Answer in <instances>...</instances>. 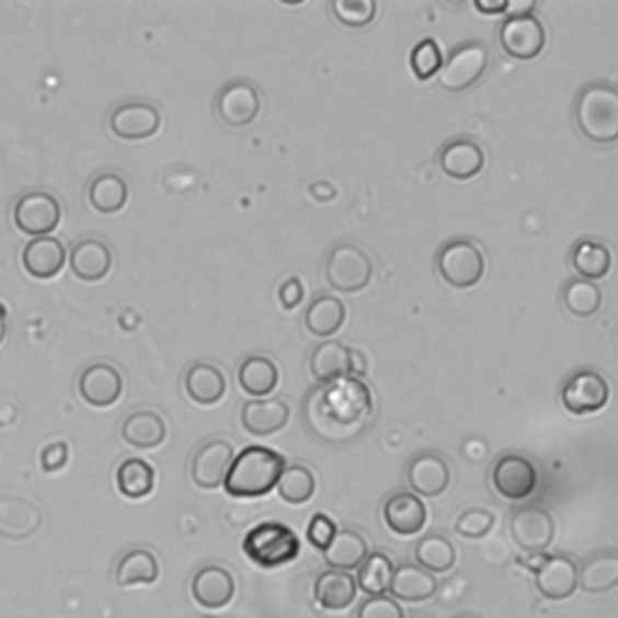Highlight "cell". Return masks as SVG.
Segmentation results:
<instances>
[{"label": "cell", "mask_w": 618, "mask_h": 618, "mask_svg": "<svg viewBox=\"0 0 618 618\" xmlns=\"http://www.w3.org/2000/svg\"><path fill=\"white\" fill-rule=\"evenodd\" d=\"M602 290L597 283L573 278L563 285L561 290V302L568 309V314L587 319L592 314H597L602 309Z\"/></svg>", "instance_id": "cell-41"}, {"label": "cell", "mask_w": 618, "mask_h": 618, "mask_svg": "<svg viewBox=\"0 0 618 618\" xmlns=\"http://www.w3.org/2000/svg\"><path fill=\"white\" fill-rule=\"evenodd\" d=\"M5 334H8V317H5V309L0 307V343H3Z\"/></svg>", "instance_id": "cell-53"}, {"label": "cell", "mask_w": 618, "mask_h": 618, "mask_svg": "<svg viewBox=\"0 0 618 618\" xmlns=\"http://www.w3.org/2000/svg\"><path fill=\"white\" fill-rule=\"evenodd\" d=\"M510 534L522 551L541 553L553 543L556 522L541 505H522L510 517Z\"/></svg>", "instance_id": "cell-9"}, {"label": "cell", "mask_w": 618, "mask_h": 618, "mask_svg": "<svg viewBox=\"0 0 618 618\" xmlns=\"http://www.w3.org/2000/svg\"><path fill=\"white\" fill-rule=\"evenodd\" d=\"M351 370V348L339 341H324L309 355V375L319 387L334 385L348 377Z\"/></svg>", "instance_id": "cell-28"}, {"label": "cell", "mask_w": 618, "mask_h": 618, "mask_svg": "<svg viewBox=\"0 0 618 618\" xmlns=\"http://www.w3.org/2000/svg\"><path fill=\"white\" fill-rule=\"evenodd\" d=\"M537 10V3L534 0H522V3H507L505 18H529Z\"/></svg>", "instance_id": "cell-50"}, {"label": "cell", "mask_w": 618, "mask_h": 618, "mask_svg": "<svg viewBox=\"0 0 618 618\" xmlns=\"http://www.w3.org/2000/svg\"><path fill=\"white\" fill-rule=\"evenodd\" d=\"M242 551L254 565L271 570L288 565L300 556V539L283 522L266 519L244 534Z\"/></svg>", "instance_id": "cell-4"}, {"label": "cell", "mask_w": 618, "mask_h": 618, "mask_svg": "<svg viewBox=\"0 0 618 618\" xmlns=\"http://www.w3.org/2000/svg\"><path fill=\"white\" fill-rule=\"evenodd\" d=\"M618 585V553L599 551L577 565V587L590 594L611 592Z\"/></svg>", "instance_id": "cell-32"}, {"label": "cell", "mask_w": 618, "mask_h": 618, "mask_svg": "<svg viewBox=\"0 0 618 618\" xmlns=\"http://www.w3.org/2000/svg\"><path fill=\"white\" fill-rule=\"evenodd\" d=\"M485 164V152L477 140L469 138H457L449 140L447 146L439 148L437 152V168L449 180L467 182L473 180Z\"/></svg>", "instance_id": "cell-20"}, {"label": "cell", "mask_w": 618, "mask_h": 618, "mask_svg": "<svg viewBox=\"0 0 618 618\" xmlns=\"http://www.w3.org/2000/svg\"><path fill=\"white\" fill-rule=\"evenodd\" d=\"M184 389L186 397L198 403V407H216V403L222 401L225 391H228V379H225L218 365L201 360L186 370Z\"/></svg>", "instance_id": "cell-26"}, {"label": "cell", "mask_w": 618, "mask_h": 618, "mask_svg": "<svg viewBox=\"0 0 618 618\" xmlns=\"http://www.w3.org/2000/svg\"><path fill=\"white\" fill-rule=\"evenodd\" d=\"M68 252L61 240L56 237H34L27 247L22 249V266L30 273V276L39 281H49L66 266Z\"/></svg>", "instance_id": "cell-24"}, {"label": "cell", "mask_w": 618, "mask_h": 618, "mask_svg": "<svg viewBox=\"0 0 618 618\" xmlns=\"http://www.w3.org/2000/svg\"><path fill=\"white\" fill-rule=\"evenodd\" d=\"M78 391L94 409H110L124 394V375L112 363H92L80 373Z\"/></svg>", "instance_id": "cell-13"}, {"label": "cell", "mask_w": 618, "mask_h": 618, "mask_svg": "<svg viewBox=\"0 0 618 618\" xmlns=\"http://www.w3.org/2000/svg\"><path fill=\"white\" fill-rule=\"evenodd\" d=\"M501 46L510 58L517 61H531L537 58L546 46V27L543 22L534 15L529 18H505L501 25Z\"/></svg>", "instance_id": "cell-15"}, {"label": "cell", "mask_w": 618, "mask_h": 618, "mask_svg": "<svg viewBox=\"0 0 618 618\" xmlns=\"http://www.w3.org/2000/svg\"><path fill=\"white\" fill-rule=\"evenodd\" d=\"M445 64V56L443 49H439V44L435 39H423L413 46L411 52V70L413 76L419 80H431L433 76L439 73V68Z\"/></svg>", "instance_id": "cell-43"}, {"label": "cell", "mask_w": 618, "mask_h": 618, "mask_svg": "<svg viewBox=\"0 0 618 618\" xmlns=\"http://www.w3.org/2000/svg\"><path fill=\"white\" fill-rule=\"evenodd\" d=\"M614 264L611 249L606 247L604 242H594V240H580L573 252H570V266L577 273V278L582 281H602L609 276Z\"/></svg>", "instance_id": "cell-36"}, {"label": "cell", "mask_w": 618, "mask_h": 618, "mask_svg": "<svg viewBox=\"0 0 618 618\" xmlns=\"http://www.w3.org/2000/svg\"><path fill=\"white\" fill-rule=\"evenodd\" d=\"M358 585L351 573H341V570H327L314 582V599L327 611H346L355 602Z\"/></svg>", "instance_id": "cell-34"}, {"label": "cell", "mask_w": 618, "mask_h": 618, "mask_svg": "<svg viewBox=\"0 0 618 618\" xmlns=\"http://www.w3.org/2000/svg\"><path fill=\"white\" fill-rule=\"evenodd\" d=\"M278 300L285 309H295L297 305H300L305 300V288H302V283L297 281V278H288V281H283V285L278 288Z\"/></svg>", "instance_id": "cell-49"}, {"label": "cell", "mask_w": 618, "mask_h": 618, "mask_svg": "<svg viewBox=\"0 0 618 618\" xmlns=\"http://www.w3.org/2000/svg\"><path fill=\"white\" fill-rule=\"evenodd\" d=\"M493 525H495V517H493L491 510L471 507V510H464V513L457 517L455 531L459 534L461 539L479 541L483 537H489Z\"/></svg>", "instance_id": "cell-45"}, {"label": "cell", "mask_w": 618, "mask_h": 618, "mask_svg": "<svg viewBox=\"0 0 618 618\" xmlns=\"http://www.w3.org/2000/svg\"><path fill=\"white\" fill-rule=\"evenodd\" d=\"M385 525L397 534V537H415L425 529L427 507L419 495L409 491H399L389 495L382 507Z\"/></svg>", "instance_id": "cell-22"}, {"label": "cell", "mask_w": 618, "mask_h": 618, "mask_svg": "<svg viewBox=\"0 0 618 618\" xmlns=\"http://www.w3.org/2000/svg\"><path fill=\"white\" fill-rule=\"evenodd\" d=\"M124 443L136 449H154L168 439V423L158 411L140 409L126 415L122 423Z\"/></svg>", "instance_id": "cell-29"}, {"label": "cell", "mask_w": 618, "mask_h": 618, "mask_svg": "<svg viewBox=\"0 0 618 618\" xmlns=\"http://www.w3.org/2000/svg\"><path fill=\"white\" fill-rule=\"evenodd\" d=\"M234 575L222 565H204L192 577V594L196 604L204 606V609H222L234 599Z\"/></svg>", "instance_id": "cell-21"}, {"label": "cell", "mask_w": 618, "mask_h": 618, "mask_svg": "<svg viewBox=\"0 0 618 618\" xmlns=\"http://www.w3.org/2000/svg\"><path fill=\"white\" fill-rule=\"evenodd\" d=\"M437 273L449 288L469 290L485 273V254L473 240H451L439 247Z\"/></svg>", "instance_id": "cell-5"}, {"label": "cell", "mask_w": 618, "mask_h": 618, "mask_svg": "<svg viewBox=\"0 0 618 618\" xmlns=\"http://www.w3.org/2000/svg\"><path fill=\"white\" fill-rule=\"evenodd\" d=\"M611 387L597 370H580L568 379L561 389L563 407L575 415H587L602 411L609 403Z\"/></svg>", "instance_id": "cell-11"}, {"label": "cell", "mask_w": 618, "mask_h": 618, "mask_svg": "<svg viewBox=\"0 0 618 618\" xmlns=\"http://www.w3.org/2000/svg\"><path fill=\"white\" fill-rule=\"evenodd\" d=\"M42 527V510L22 495L0 497V537L27 541Z\"/></svg>", "instance_id": "cell-19"}, {"label": "cell", "mask_w": 618, "mask_h": 618, "mask_svg": "<svg viewBox=\"0 0 618 618\" xmlns=\"http://www.w3.org/2000/svg\"><path fill=\"white\" fill-rule=\"evenodd\" d=\"M363 375H367V358H365L360 351L351 348V370H348V377L360 379Z\"/></svg>", "instance_id": "cell-51"}, {"label": "cell", "mask_w": 618, "mask_h": 618, "mask_svg": "<svg viewBox=\"0 0 618 618\" xmlns=\"http://www.w3.org/2000/svg\"><path fill=\"white\" fill-rule=\"evenodd\" d=\"M116 489L128 501H142L154 491L152 464L138 457H128L116 469Z\"/></svg>", "instance_id": "cell-38"}, {"label": "cell", "mask_w": 618, "mask_h": 618, "mask_svg": "<svg viewBox=\"0 0 618 618\" xmlns=\"http://www.w3.org/2000/svg\"><path fill=\"white\" fill-rule=\"evenodd\" d=\"M290 421V407L283 399H252L242 407V427L254 437L281 433Z\"/></svg>", "instance_id": "cell-25"}, {"label": "cell", "mask_w": 618, "mask_h": 618, "mask_svg": "<svg viewBox=\"0 0 618 618\" xmlns=\"http://www.w3.org/2000/svg\"><path fill=\"white\" fill-rule=\"evenodd\" d=\"M331 10H334V15L341 25L360 30L375 20L377 3L375 0H334Z\"/></svg>", "instance_id": "cell-44"}, {"label": "cell", "mask_w": 618, "mask_h": 618, "mask_svg": "<svg viewBox=\"0 0 618 618\" xmlns=\"http://www.w3.org/2000/svg\"><path fill=\"white\" fill-rule=\"evenodd\" d=\"M68 464V445L66 443H52L42 449V469L46 473L61 471Z\"/></svg>", "instance_id": "cell-48"}, {"label": "cell", "mask_w": 618, "mask_h": 618, "mask_svg": "<svg viewBox=\"0 0 618 618\" xmlns=\"http://www.w3.org/2000/svg\"><path fill=\"white\" fill-rule=\"evenodd\" d=\"M358 618H403V609L399 602L382 594V597H367L360 604Z\"/></svg>", "instance_id": "cell-47"}, {"label": "cell", "mask_w": 618, "mask_h": 618, "mask_svg": "<svg viewBox=\"0 0 618 618\" xmlns=\"http://www.w3.org/2000/svg\"><path fill=\"white\" fill-rule=\"evenodd\" d=\"M13 220L20 232L30 237H49L61 222V204L49 192H27L18 198Z\"/></svg>", "instance_id": "cell-10"}, {"label": "cell", "mask_w": 618, "mask_h": 618, "mask_svg": "<svg viewBox=\"0 0 618 618\" xmlns=\"http://www.w3.org/2000/svg\"><path fill=\"white\" fill-rule=\"evenodd\" d=\"M234 449L228 439H208L192 459V481L204 491H216L225 483L232 467Z\"/></svg>", "instance_id": "cell-17"}, {"label": "cell", "mask_w": 618, "mask_h": 618, "mask_svg": "<svg viewBox=\"0 0 618 618\" xmlns=\"http://www.w3.org/2000/svg\"><path fill=\"white\" fill-rule=\"evenodd\" d=\"M473 8H477L479 13H485V15L505 13V10H507V0H497V3H485V0H477V3H473Z\"/></svg>", "instance_id": "cell-52"}, {"label": "cell", "mask_w": 618, "mask_h": 618, "mask_svg": "<svg viewBox=\"0 0 618 618\" xmlns=\"http://www.w3.org/2000/svg\"><path fill=\"white\" fill-rule=\"evenodd\" d=\"M367 556H370V549H367L363 534L353 529H339L336 537L331 539L329 549L324 551V561L331 570L351 573V570H358L365 563Z\"/></svg>", "instance_id": "cell-35"}, {"label": "cell", "mask_w": 618, "mask_h": 618, "mask_svg": "<svg viewBox=\"0 0 618 618\" xmlns=\"http://www.w3.org/2000/svg\"><path fill=\"white\" fill-rule=\"evenodd\" d=\"M449 464L445 457L435 455V451H421L415 455L407 467V483L413 495L423 497H437L449 489Z\"/></svg>", "instance_id": "cell-18"}, {"label": "cell", "mask_w": 618, "mask_h": 618, "mask_svg": "<svg viewBox=\"0 0 618 618\" xmlns=\"http://www.w3.org/2000/svg\"><path fill=\"white\" fill-rule=\"evenodd\" d=\"M413 618H423V616H413Z\"/></svg>", "instance_id": "cell-54"}, {"label": "cell", "mask_w": 618, "mask_h": 618, "mask_svg": "<svg viewBox=\"0 0 618 618\" xmlns=\"http://www.w3.org/2000/svg\"><path fill=\"white\" fill-rule=\"evenodd\" d=\"M162 114L150 102H124L110 114V128L122 140H146L158 134Z\"/></svg>", "instance_id": "cell-16"}, {"label": "cell", "mask_w": 618, "mask_h": 618, "mask_svg": "<svg viewBox=\"0 0 618 618\" xmlns=\"http://www.w3.org/2000/svg\"><path fill=\"white\" fill-rule=\"evenodd\" d=\"M160 580V561L148 549H130L116 563L118 587H148Z\"/></svg>", "instance_id": "cell-33"}, {"label": "cell", "mask_w": 618, "mask_h": 618, "mask_svg": "<svg viewBox=\"0 0 618 618\" xmlns=\"http://www.w3.org/2000/svg\"><path fill=\"white\" fill-rule=\"evenodd\" d=\"M112 264V247L100 237H85V240H80L70 249V271L76 273V278L85 283H98L110 276Z\"/></svg>", "instance_id": "cell-23"}, {"label": "cell", "mask_w": 618, "mask_h": 618, "mask_svg": "<svg viewBox=\"0 0 618 618\" xmlns=\"http://www.w3.org/2000/svg\"><path fill=\"white\" fill-rule=\"evenodd\" d=\"M394 561L387 553H370L365 558V563L358 568V577L355 585L363 590L367 597H382L389 592L391 575H394Z\"/></svg>", "instance_id": "cell-42"}, {"label": "cell", "mask_w": 618, "mask_h": 618, "mask_svg": "<svg viewBox=\"0 0 618 618\" xmlns=\"http://www.w3.org/2000/svg\"><path fill=\"white\" fill-rule=\"evenodd\" d=\"M276 489L288 505H305L317 493V477L305 464H290V467L283 469Z\"/></svg>", "instance_id": "cell-40"}, {"label": "cell", "mask_w": 618, "mask_h": 618, "mask_svg": "<svg viewBox=\"0 0 618 618\" xmlns=\"http://www.w3.org/2000/svg\"><path fill=\"white\" fill-rule=\"evenodd\" d=\"M457 563L455 546L443 534H427L415 543V565L431 575H445Z\"/></svg>", "instance_id": "cell-39"}, {"label": "cell", "mask_w": 618, "mask_h": 618, "mask_svg": "<svg viewBox=\"0 0 618 618\" xmlns=\"http://www.w3.org/2000/svg\"><path fill=\"white\" fill-rule=\"evenodd\" d=\"M437 592V580L435 575L425 573L423 568L415 563H403L394 568V575L389 582V597L394 602H407V604H419L433 599Z\"/></svg>", "instance_id": "cell-27"}, {"label": "cell", "mask_w": 618, "mask_h": 618, "mask_svg": "<svg viewBox=\"0 0 618 618\" xmlns=\"http://www.w3.org/2000/svg\"><path fill=\"white\" fill-rule=\"evenodd\" d=\"M336 531L339 529H336V522L334 519H331L324 513H317L312 517V522H309V527H307V539H309V543L314 546V549L327 551L331 539L336 537Z\"/></svg>", "instance_id": "cell-46"}, {"label": "cell", "mask_w": 618, "mask_h": 618, "mask_svg": "<svg viewBox=\"0 0 618 618\" xmlns=\"http://www.w3.org/2000/svg\"><path fill=\"white\" fill-rule=\"evenodd\" d=\"M346 324V305L334 295H319L305 309V329L317 339H331Z\"/></svg>", "instance_id": "cell-30"}, {"label": "cell", "mask_w": 618, "mask_h": 618, "mask_svg": "<svg viewBox=\"0 0 618 618\" xmlns=\"http://www.w3.org/2000/svg\"><path fill=\"white\" fill-rule=\"evenodd\" d=\"M375 411L373 391L363 379L343 377L334 385L317 387L305 399V419L317 435L327 439H351L370 421Z\"/></svg>", "instance_id": "cell-1"}, {"label": "cell", "mask_w": 618, "mask_h": 618, "mask_svg": "<svg viewBox=\"0 0 618 618\" xmlns=\"http://www.w3.org/2000/svg\"><path fill=\"white\" fill-rule=\"evenodd\" d=\"M491 54L483 42H464L451 52L439 68V88L445 92H464L477 85L489 70Z\"/></svg>", "instance_id": "cell-7"}, {"label": "cell", "mask_w": 618, "mask_h": 618, "mask_svg": "<svg viewBox=\"0 0 618 618\" xmlns=\"http://www.w3.org/2000/svg\"><path fill=\"white\" fill-rule=\"evenodd\" d=\"M128 201V184L122 174L102 172L94 176L88 186V204L102 213V216H114L122 210Z\"/></svg>", "instance_id": "cell-37"}, {"label": "cell", "mask_w": 618, "mask_h": 618, "mask_svg": "<svg viewBox=\"0 0 618 618\" xmlns=\"http://www.w3.org/2000/svg\"><path fill=\"white\" fill-rule=\"evenodd\" d=\"M278 365L266 355H249L237 370V385L252 399H266L278 387Z\"/></svg>", "instance_id": "cell-31"}, {"label": "cell", "mask_w": 618, "mask_h": 618, "mask_svg": "<svg viewBox=\"0 0 618 618\" xmlns=\"http://www.w3.org/2000/svg\"><path fill=\"white\" fill-rule=\"evenodd\" d=\"M534 585L543 599L565 602L577 592V563L570 556H549L534 565Z\"/></svg>", "instance_id": "cell-14"}, {"label": "cell", "mask_w": 618, "mask_h": 618, "mask_svg": "<svg viewBox=\"0 0 618 618\" xmlns=\"http://www.w3.org/2000/svg\"><path fill=\"white\" fill-rule=\"evenodd\" d=\"M373 259L365 249L351 242H341L331 249L324 261V278L329 288L339 293H360L373 281Z\"/></svg>", "instance_id": "cell-6"}, {"label": "cell", "mask_w": 618, "mask_h": 618, "mask_svg": "<svg viewBox=\"0 0 618 618\" xmlns=\"http://www.w3.org/2000/svg\"><path fill=\"white\" fill-rule=\"evenodd\" d=\"M493 489L510 503H525L537 491L539 471L525 455H503L491 473Z\"/></svg>", "instance_id": "cell-8"}, {"label": "cell", "mask_w": 618, "mask_h": 618, "mask_svg": "<svg viewBox=\"0 0 618 618\" xmlns=\"http://www.w3.org/2000/svg\"><path fill=\"white\" fill-rule=\"evenodd\" d=\"M285 459L268 447L252 445L232 459V467L225 477V491L232 497H261L276 489Z\"/></svg>", "instance_id": "cell-2"}, {"label": "cell", "mask_w": 618, "mask_h": 618, "mask_svg": "<svg viewBox=\"0 0 618 618\" xmlns=\"http://www.w3.org/2000/svg\"><path fill=\"white\" fill-rule=\"evenodd\" d=\"M575 126L597 146H611L618 140V92L609 82H592L582 88L573 106Z\"/></svg>", "instance_id": "cell-3"}, {"label": "cell", "mask_w": 618, "mask_h": 618, "mask_svg": "<svg viewBox=\"0 0 618 618\" xmlns=\"http://www.w3.org/2000/svg\"><path fill=\"white\" fill-rule=\"evenodd\" d=\"M216 110L222 118V124L232 128H244L256 122L261 112V92L254 82L232 80L218 92Z\"/></svg>", "instance_id": "cell-12"}]
</instances>
